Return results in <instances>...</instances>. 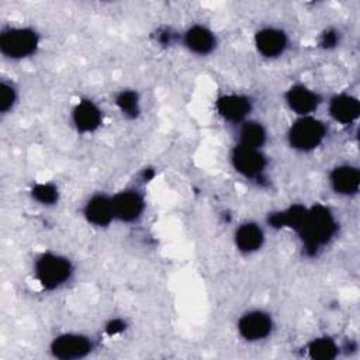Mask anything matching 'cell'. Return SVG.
I'll use <instances>...</instances> for the list:
<instances>
[{
    "label": "cell",
    "instance_id": "cell-1",
    "mask_svg": "<svg viewBox=\"0 0 360 360\" xmlns=\"http://www.w3.org/2000/svg\"><path fill=\"white\" fill-rule=\"evenodd\" d=\"M338 231V222L332 211L322 205L315 204L307 208L304 219L298 228V235L308 253H316L321 248L328 245Z\"/></svg>",
    "mask_w": 360,
    "mask_h": 360
},
{
    "label": "cell",
    "instance_id": "cell-2",
    "mask_svg": "<svg viewBox=\"0 0 360 360\" xmlns=\"http://www.w3.org/2000/svg\"><path fill=\"white\" fill-rule=\"evenodd\" d=\"M72 263L65 256L46 252L41 255L34 264L37 281L45 290H56L69 281L72 277Z\"/></svg>",
    "mask_w": 360,
    "mask_h": 360
},
{
    "label": "cell",
    "instance_id": "cell-3",
    "mask_svg": "<svg viewBox=\"0 0 360 360\" xmlns=\"http://www.w3.org/2000/svg\"><path fill=\"white\" fill-rule=\"evenodd\" d=\"M326 136V127L312 115L298 117L290 127L287 138L292 149L309 152L318 148Z\"/></svg>",
    "mask_w": 360,
    "mask_h": 360
},
{
    "label": "cell",
    "instance_id": "cell-4",
    "mask_svg": "<svg viewBox=\"0 0 360 360\" xmlns=\"http://www.w3.org/2000/svg\"><path fill=\"white\" fill-rule=\"evenodd\" d=\"M38 34L28 27L7 28L0 35V51L8 59H24L35 53Z\"/></svg>",
    "mask_w": 360,
    "mask_h": 360
},
{
    "label": "cell",
    "instance_id": "cell-5",
    "mask_svg": "<svg viewBox=\"0 0 360 360\" xmlns=\"http://www.w3.org/2000/svg\"><path fill=\"white\" fill-rule=\"evenodd\" d=\"M93 349L91 340L80 333H62L51 343V353L60 360H77L86 357Z\"/></svg>",
    "mask_w": 360,
    "mask_h": 360
},
{
    "label": "cell",
    "instance_id": "cell-6",
    "mask_svg": "<svg viewBox=\"0 0 360 360\" xmlns=\"http://www.w3.org/2000/svg\"><path fill=\"white\" fill-rule=\"evenodd\" d=\"M231 160L238 173L249 179H259L267 165L266 156L260 149L236 145L231 153Z\"/></svg>",
    "mask_w": 360,
    "mask_h": 360
},
{
    "label": "cell",
    "instance_id": "cell-7",
    "mask_svg": "<svg viewBox=\"0 0 360 360\" xmlns=\"http://www.w3.org/2000/svg\"><path fill=\"white\" fill-rule=\"evenodd\" d=\"M238 332L248 342H259L266 339L273 330L271 316L260 309L245 312L238 321Z\"/></svg>",
    "mask_w": 360,
    "mask_h": 360
},
{
    "label": "cell",
    "instance_id": "cell-8",
    "mask_svg": "<svg viewBox=\"0 0 360 360\" xmlns=\"http://www.w3.org/2000/svg\"><path fill=\"white\" fill-rule=\"evenodd\" d=\"M115 219L122 222L136 221L145 208L143 197L136 190H122L111 197Z\"/></svg>",
    "mask_w": 360,
    "mask_h": 360
},
{
    "label": "cell",
    "instance_id": "cell-9",
    "mask_svg": "<svg viewBox=\"0 0 360 360\" xmlns=\"http://www.w3.org/2000/svg\"><path fill=\"white\" fill-rule=\"evenodd\" d=\"M215 108L218 114L229 122H243L252 110V101L242 94H224L217 98Z\"/></svg>",
    "mask_w": 360,
    "mask_h": 360
},
{
    "label": "cell",
    "instance_id": "cell-10",
    "mask_svg": "<svg viewBox=\"0 0 360 360\" xmlns=\"http://www.w3.org/2000/svg\"><path fill=\"white\" fill-rule=\"evenodd\" d=\"M288 39L283 30L274 27H266L256 32L255 45L260 55L264 58L281 56L287 48Z\"/></svg>",
    "mask_w": 360,
    "mask_h": 360
},
{
    "label": "cell",
    "instance_id": "cell-11",
    "mask_svg": "<svg viewBox=\"0 0 360 360\" xmlns=\"http://www.w3.org/2000/svg\"><path fill=\"white\" fill-rule=\"evenodd\" d=\"M284 97L287 105L300 117L311 115V112H314L321 104L319 94L304 84L291 86L285 91Z\"/></svg>",
    "mask_w": 360,
    "mask_h": 360
},
{
    "label": "cell",
    "instance_id": "cell-12",
    "mask_svg": "<svg viewBox=\"0 0 360 360\" xmlns=\"http://www.w3.org/2000/svg\"><path fill=\"white\" fill-rule=\"evenodd\" d=\"M83 215L94 226H107L115 219L111 197L105 194H96L87 200L83 208Z\"/></svg>",
    "mask_w": 360,
    "mask_h": 360
},
{
    "label": "cell",
    "instance_id": "cell-13",
    "mask_svg": "<svg viewBox=\"0 0 360 360\" xmlns=\"http://www.w3.org/2000/svg\"><path fill=\"white\" fill-rule=\"evenodd\" d=\"M329 114L330 117L343 125L353 124L360 114L359 100L347 93H340L329 100Z\"/></svg>",
    "mask_w": 360,
    "mask_h": 360
},
{
    "label": "cell",
    "instance_id": "cell-14",
    "mask_svg": "<svg viewBox=\"0 0 360 360\" xmlns=\"http://www.w3.org/2000/svg\"><path fill=\"white\" fill-rule=\"evenodd\" d=\"M72 121L77 131L93 132L103 122V114L98 105L91 100L79 101L72 111Z\"/></svg>",
    "mask_w": 360,
    "mask_h": 360
},
{
    "label": "cell",
    "instance_id": "cell-15",
    "mask_svg": "<svg viewBox=\"0 0 360 360\" xmlns=\"http://www.w3.org/2000/svg\"><path fill=\"white\" fill-rule=\"evenodd\" d=\"M329 181L335 193L342 195H353L359 191L360 186L359 169L352 165H339L330 172Z\"/></svg>",
    "mask_w": 360,
    "mask_h": 360
},
{
    "label": "cell",
    "instance_id": "cell-16",
    "mask_svg": "<svg viewBox=\"0 0 360 360\" xmlns=\"http://www.w3.org/2000/svg\"><path fill=\"white\" fill-rule=\"evenodd\" d=\"M217 44L214 32L204 25H193L184 32V45L195 55H208L214 51Z\"/></svg>",
    "mask_w": 360,
    "mask_h": 360
},
{
    "label": "cell",
    "instance_id": "cell-17",
    "mask_svg": "<svg viewBox=\"0 0 360 360\" xmlns=\"http://www.w3.org/2000/svg\"><path fill=\"white\" fill-rule=\"evenodd\" d=\"M264 242L263 229L255 222H245L235 231V245L243 253H253L262 248Z\"/></svg>",
    "mask_w": 360,
    "mask_h": 360
},
{
    "label": "cell",
    "instance_id": "cell-18",
    "mask_svg": "<svg viewBox=\"0 0 360 360\" xmlns=\"http://www.w3.org/2000/svg\"><path fill=\"white\" fill-rule=\"evenodd\" d=\"M238 138H239L238 145L260 149L266 142L267 132H266L264 127L260 122L243 121L240 128H239Z\"/></svg>",
    "mask_w": 360,
    "mask_h": 360
},
{
    "label": "cell",
    "instance_id": "cell-19",
    "mask_svg": "<svg viewBox=\"0 0 360 360\" xmlns=\"http://www.w3.org/2000/svg\"><path fill=\"white\" fill-rule=\"evenodd\" d=\"M305 211H307V207H304V205H300V204L291 205L284 211L273 214L269 218V224L276 228H291L294 231H298V228L304 219Z\"/></svg>",
    "mask_w": 360,
    "mask_h": 360
},
{
    "label": "cell",
    "instance_id": "cell-20",
    "mask_svg": "<svg viewBox=\"0 0 360 360\" xmlns=\"http://www.w3.org/2000/svg\"><path fill=\"white\" fill-rule=\"evenodd\" d=\"M307 353L314 360H332L339 354V346L332 338L321 336L308 343Z\"/></svg>",
    "mask_w": 360,
    "mask_h": 360
},
{
    "label": "cell",
    "instance_id": "cell-21",
    "mask_svg": "<svg viewBox=\"0 0 360 360\" xmlns=\"http://www.w3.org/2000/svg\"><path fill=\"white\" fill-rule=\"evenodd\" d=\"M115 104L120 108V111L129 118H135L141 111L139 104V96L134 90H122L118 93L115 98Z\"/></svg>",
    "mask_w": 360,
    "mask_h": 360
},
{
    "label": "cell",
    "instance_id": "cell-22",
    "mask_svg": "<svg viewBox=\"0 0 360 360\" xmlns=\"http://www.w3.org/2000/svg\"><path fill=\"white\" fill-rule=\"evenodd\" d=\"M32 198L42 205H53L59 198L58 187L51 183H39L35 184L31 190Z\"/></svg>",
    "mask_w": 360,
    "mask_h": 360
},
{
    "label": "cell",
    "instance_id": "cell-23",
    "mask_svg": "<svg viewBox=\"0 0 360 360\" xmlns=\"http://www.w3.org/2000/svg\"><path fill=\"white\" fill-rule=\"evenodd\" d=\"M15 100H17V91L14 86L3 80L0 84V111L6 114L10 110H13Z\"/></svg>",
    "mask_w": 360,
    "mask_h": 360
},
{
    "label": "cell",
    "instance_id": "cell-24",
    "mask_svg": "<svg viewBox=\"0 0 360 360\" xmlns=\"http://www.w3.org/2000/svg\"><path fill=\"white\" fill-rule=\"evenodd\" d=\"M338 34L336 31H326L322 34V39H321V45H323L325 48H332L338 44Z\"/></svg>",
    "mask_w": 360,
    "mask_h": 360
},
{
    "label": "cell",
    "instance_id": "cell-25",
    "mask_svg": "<svg viewBox=\"0 0 360 360\" xmlns=\"http://www.w3.org/2000/svg\"><path fill=\"white\" fill-rule=\"evenodd\" d=\"M125 328L124 322L121 319H112L108 325H107V333L108 335H117L120 332H122Z\"/></svg>",
    "mask_w": 360,
    "mask_h": 360
}]
</instances>
